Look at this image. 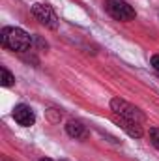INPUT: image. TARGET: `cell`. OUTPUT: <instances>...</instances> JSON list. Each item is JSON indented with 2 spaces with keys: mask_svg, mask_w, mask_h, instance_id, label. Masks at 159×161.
I'll use <instances>...</instances> for the list:
<instances>
[{
  "mask_svg": "<svg viewBox=\"0 0 159 161\" xmlns=\"http://www.w3.org/2000/svg\"><path fill=\"white\" fill-rule=\"evenodd\" d=\"M0 43L4 49L19 54L32 51V36L19 26H4L0 32Z\"/></svg>",
  "mask_w": 159,
  "mask_h": 161,
  "instance_id": "6da1fadb",
  "label": "cell"
},
{
  "mask_svg": "<svg viewBox=\"0 0 159 161\" xmlns=\"http://www.w3.org/2000/svg\"><path fill=\"white\" fill-rule=\"evenodd\" d=\"M111 111H112L116 116L133 120V122H137V124H144V122H146L144 113H142L139 107H135V105H131V103H127L125 99H120V97H112V99H111Z\"/></svg>",
  "mask_w": 159,
  "mask_h": 161,
  "instance_id": "7a4b0ae2",
  "label": "cell"
},
{
  "mask_svg": "<svg viewBox=\"0 0 159 161\" xmlns=\"http://www.w3.org/2000/svg\"><path fill=\"white\" fill-rule=\"evenodd\" d=\"M105 9L114 21L120 23H129L137 17L135 8L125 0H105Z\"/></svg>",
  "mask_w": 159,
  "mask_h": 161,
  "instance_id": "3957f363",
  "label": "cell"
},
{
  "mask_svg": "<svg viewBox=\"0 0 159 161\" xmlns=\"http://www.w3.org/2000/svg\"><path fill=\"white\" fill-rule=\"evenodd\" d=\"M32 15L40 21L41 25L49 30H56L60 21H58V15L54 13V9L49 6V4H41V2H36L32 6Z\"/></svg>",
  "mask_w": 159,
  "mask_h": 161,
  "instance_id": "277c9868",
  "label": "cell"
},
{
  "mask_svg": "<svg viewBox=\"0 0 159 161\" xmlns=\"http://www.w3.org/2000/svg\"><path fill=\"white\" fill-rule=\"evenodd\" d=\"M13 118H15V122H17L19 125H23V127H30V125L36 124V114H34L32 107L26 105V103L15 105V109H13Z\"/></svg>",
  "mask_w": 159,
  "mask_h": 161,
  "instance_id": "5b68a950",
  "label": "cell"
},
{
  "mask_svg": "<svg viewBox=\"0 0 159 161\" xmlns=\"http://www.w3.org/2000/svg\"><path fill=\"white\" fill-rule=\"evenodd\" d=\"M114 116H116V114H114ZM114 122L118 124L120 127L129 135V137H133V139H140V137L144 135V131H142V124H137V122H133V120L122 118V116H116Z\"/></svg>",
  "mask_w": 159,
  "mask_h": 161,
  "instance_id": "8992f818",
  "label": "cell"
},
{
  "mask_svg": "<svg viewBox=\"0 0 159 161\" xmlns=\"http://www.w3.org/2000/svg\"><path fill=\"white\" fill-rule=\"evenodd\" d=\"M66 133L71 137V139H75V141H86L88 139V127L79 120H69L66 124Z\"/></svg>",
  "mask_w": 159,
  "mask_h": 161,
  "instance_id": "52a82bcc",
  "label": "cell"
},
{
  "mask_svg": "<svg viewBox=\"0 0 159 161\" xmlns=\"http://www.w3.org/2000/svg\"><path fill=\"white\" fill-rule=\"evenodd\" d=\"M0 84L4 86V88H9V86H13L15 84V75L8 69V68H0Z\"/></svg>",
  "mask_w": 159,
  "mask_h": 161,
  "instance_id": "ba28073f",
  "label": "cell"
},
{
  "mask_svg": "<svg viewBox=\"0 0 159 161\" xmlns=\"http://www.w3.org/2000/svg\"><path fill=\"white\" fill-rule=\"evenodd\" d=\"M32 49H40V51H47L49 49V43L43 40V38H40L38 34H34L32 36Z\"/></svg>",
  "mask_w": 159,
  "mask_h": 161,
  "instance_id": "9c48e42d",
  "label": "cell"
},
{
  "mask_svg": "<svg viewBox=\"0 0 159 161\" xmlns=\"http://www.w3.org/2000/svg\"><path fill=\"white\" fill-rule=\"evenodd\" d=\"M150 141H152V144L159 150V127H152L150 129Z\"/></svg>",
  "mask_w": 159,
  "mask_h": 161,
  "instance_id": "30bf717a",
  "label": "cell"
},
{
  "mask_svg": "<svg viewBox=\"0 0 159 161\" xmlns=\"http://www.w3.org/2000/svg\"><path fill=\"white\" fill-rule=\"evenodd\" d=\"M47 114H49V120L51 122H60V118H62V113L58 109H49Z\"/></svg>",
  "mask_w": 159,
  "mask_h": 161,
  "instance_id": "8fae6325",
  "label": "cell"
},
{
  "mask_svg": "<svg viewBox=\"0 0 159 161\" xmlns=\"http://www.w3.org/2000/svg\"><path fill=\"white\" fill-rule=\"evenodd\" d=\"M150 66H152V68L159 73V54H154V56L150 58Z\"/></svg>",
  "mask_w": 159,
  "mask_h": 161,
  "instance_id": "7c38bea8",
  "label": "cell"
},
{
  "mask_svg": "<svg viewBox=\"0 0 159 161\" xmlns=\"http://www.w3.org/2000/svg\"><path fill=\"white\" fill-rule=\"evenodd\" d=\"M40 161H54V159H51V158H41Z\"/></svg>",
  "mask_w": 159,
  "mask_h": 161,
  "instance_id": "4fadbf2b",
  "label": "cell"
},
{
  "mask_svg": "<svg viewBox=\"0 0 159 161\" xmlns=\"http://www.w3.org/2000/svg\"><path fill=\"white\" fill-rule=\"evenodd\" d=\"M60 161H69V159H60Z\"/></svg>",
  "mask_w": 159,
  "mask_h": 161,
  "instance_id": "5bb4252c",
  "label": "cell"
}]
</instances>
